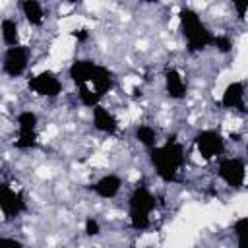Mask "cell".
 Wrapping results in <instances>:
<instances>
[{"instance_id":"6da1fadb","label":"cell","mask_w":248,"mask_h":248,"mask_svg":"<svg viewBox=\"0 0 248 248\" xmlns=\"http://www.w3.org/2000/svg\"><path fill=\"white\" fill-rule=\"evenodd\" d=\"M149 163L155 169V174L163 182H174L178 172L186 163L184 143L178 140H167L163 145H155L149 149Z\"/></svg>"},{"instance_id":"7a4b0ae2","label":"cell","mask_w":248,"mask_h":248,"mask_svg":"<svg viewBox=\"0 0 248 248\" xmlns=\"http://www.w3.org/2000/svg\"><path fill=\"white\" fill-rule=\"evenodd\" d=\"M157 209V198L145 182H138L128 196V223L134 231L143 232L151 227V213Z\"/></svg>"},{"instance_id":"3957f363","label":"cell","mask_w":248,"mask_h":248,"mask_svg":"<svg viewBox=\"0 0 248 248\" xmlns=\"http://www.w3.org/2000/svg\"><path fill=\"white\" fill-rule=\"evenodd\" d=\"M178 25L182 31V37L186 41V48L190 52H202L207 46H211L213 33L207 29V25L202 21L196 10L184 6L178 10Z\"/></svg>"},{"instance_id":"277c9868","label":"cell","mask_w":248,"mask_h":248,"mask_svg":"<svg viewBox=\"0 0 248 248\" xmlns=\"http://www.w3.org/2000/svg\"><path fill=\"white\" fill-rule=\"evenodd\" d=\"M194 147H196V151H198V155L202 159L211 161V159H217V157L225 155L227 141H225V138H223L221 132L211 130V128H205V130H200L194 136Z\"/></svg>"},{"instance_id":"5b68a950","label":"cell","mask_w":248,"mask_h":248,"mask_svg":"<svg viewBox=\"0 0 248 248\" xmlns=\"http://www.w3.org/2000/svg\"><path fill=\"white\" fill-rule=\"evenodd\" d=\"M29 62H31V48L25 46V45H14V46H6L4 50V56H2V72L16 79V78H21L27 68H29Z\"/></svg>"},{"instance_id":"8992f818","label":"cell","mask_w":248,"mask_h":248,"mask_svg":"<svg viewBox=\"0 0 248 248\" xmlns=\"http://www.w3.org/2000/svg\"><path fill=\"white\" fill-rule=\"evenodd\" d=\"M217 176L232 190H238L246 182V163L242 157H219Z\"/></svg>"},{"instance_id":"52a82bcc","label":"cell","mask_w":248,"mask_h":248,"mask_svg":"<svg viewBox=\"0 0 248 248\" xmlns=\"http://www.w3.org/2000/svg\"><path fill=\"white\" fill-rule=\"evenodd\" d=\"M27 89L39 97L56 99L62 93V81L52 70H41L27 79Z\"/></svg>"},{"instance_id":"ba28073f","label":"cell","mask_w":248,"mask_h":248,"mask_svg":"<svg viewBox=\"0 0 248 248\" xmlns=\"http://www.w3.org/2000/svg\"><path fill=\"white\" fill-rule=\"evenodd\" d=\"M27 209L25 194L21 190H14L10 184L0 182V211L6 221L19 217Z\"/></svg>"},{"instance_id":"9c48e42d","label":"cell","mask_w":248,"mask_h":248,"mask_svg":"<svg viewBox=\"0 0 248 248\" xmlns=\"http://www.w3.org/2000/svg\"><path fill=\"white\" fill-rule=\"evenodd\" d=\"M89 190H91L97 198H101V200H112V198H116V196L120 194V190H122V178H120L118 174H114V172L103 174V176H99L93 184H89Z\"/></svg>"},{"instance_id":"30bf717a","label":"cell","mask_w":248,"mask_h":248,"mask_svg":"<svg viewBox=\"0 0 248 248\" xmlns=\"http://www.w3.org/2000/svg\"><path fill=\"white\" fill-rule=\"evenodd\" d=\"M244 97H246V87H244V81L242 79H234L231 81L223 95H221V107L223 108H229V110H240L244 112Z\"/></svg>"},{"instance_id":"8fae6325","label":"cell","mask_w":248,"mask_h":248,"mask_svg":"<svg viewBox=\"0 0 248 248\" xmlns=\"http://www.w3.org/2000/svg\"><path fill=\"white\" fill-rule=\"evenodd\" d=\"M165 93L172 101H182L188 93V83L178 68H167L165 70Z\"/></svg>"},{"instance_id":"7c38bea8","label":"cell","mask_w":248,"mask_h":248,"mask_svg":"<svg viewBox=\"0 0 248 248\" xmlns=\"http://www.w3.org/2000/svg\"><path fill=\"white\" fill-rule=\"evenodd\" d=\"M91 112H93V128H95L97 132L107 134V136H114V134L118 132L120 126H118L116 116H114L108 108H105L101 103L95 105V107L91 108Z\"/></svg>"},{"instance_id":"4fadbf2b","label":"cell","mask_w":248,"mask_h":248,"mask_svg":"<svg viewBox=\"0 0 248 248\" xmlns=\"http://www.w3.org/2000/svg\"><path fill=\"white\" fill-rule=\"evenodd\" d=\"M89 85H91L101 97H105L108 91L114 89V74H112L107 66L95 64V68H93V72H91V78H89Z\"/></svg>"},{"instance_id":"5bb4252c","label":"cell","mask_w":248,"mask_h":248,"mask_svg":"<svg viewBox=\"0 0 248 248\" xmlns=\"http://www.w3.org/2000/svg\"><path fill=\"white\" fill-rule=\"evenodd\" d=\"M95 60L91 58H78L70 64L68 68V78L76 83V85H81V83H89V78H91V72L95 68Z\"/></svg>"},{"instance_id":"9a60e30c","label":"cell","mask_w":248,"mask_h":248,"mask_svg":"<svg viewBox=\"0 0 248 248\" xmlns=\"http://www.w3.org/2000/svg\"><path fill=\"white\" fill-rule=\"evenodd\" d=\"M19 8H21V14H23L25 21L31 27H41L45 23V8L39 0H21Z\"/></svg>"},{"instance_id":"2e32d148","label":"cell","mask_w":248,"mask_h":248,"mask_svg":"<svg viewBox=\"0 0 248 248\" xmlns=\"http://www.w3.org/2000/svg\"><path fill=\"white\" fill-rule=\"evenodd\" d=\"M0 37H2V43L6 46L19 45L21 43V37H19V25H17V21L12 19V17H4L0 21Z\"/></svg>"},{"instance_id":"e0dca14e","label":"cell","mask_w":248,"mask_h":248,"mask_svg":"<svg viewBox=\"0 0 248 248\" xmlns=\"http://www.w3.org/2000/svg\"><path fill=\"white\" fill-rule=\"evenodd\" d=\"M134 138L149 151L151 147L157 145V130L151 124H138L134 128Z\"/></svg>"},{"instance_id":"ac0fdd59","label":"cell","mask_w":248,"mask_h":248,"mask_svg":"<svg viewBox=\"0 0 248 248\" xmlns=\"http://www.w3.org/2000/svg\"><path fill=\"white\" fill-rule=\"evenodd\" d=\"M16 122H17V134H29V132H37L39 116L33 110H21L16 116Z\"/></svg>"},{"instance_id":"d6986e66","label":"cell","mask_w":248,"mask_h":248,"mask_svg":"<svg viewBox=\"0 0 248 248\" xmlns=\"http://www.w3.org/2000/svg\"><path fill=\"white\" fill-rule=\"evenodd\" d=\"M76 87H78V99H79V103H81L83 107L93 108L95 105H99V103L103 101V97H101L89 83H81V85H76Z\"/></svg>"},{"instance_id":"ffe728a7","label":"cell","mask_w":248,"mask_h":248,"mask_svg":"<svg viewBox=\"0 0 248 248\" xmlns=\"http://www.w3.org/2000/svg\"><path fill=\"white\" fill-rule=\"evenodd\" d=\"M39 145V136L37 132H29V134H17V138L14 140V147L19 151H29L35 149Z\"/></svg>"},{"instance_id":"44dd1931","label":"cell","mask_w":248,"mask_h":248,"mask_svg":"<svg viewBox=\"0 0 248 248\" xmlns=\"http://www.w3.org/2000/svg\"><path fill=\"white\" fill-rule=\"evenodd\" d=\"M232 231L236 236V244L240 248H244L246 246V232H248V217H238L232 225Z\"/></svg>"},{"instance_id":"7402d4cb","label":"cell","mask_w":248,"mask_h":248,"mask_svg":"<svg viewBox=\"0 0 248 248\" xmlns=\"http://www.w3.org/2000/svg\"><path fill=\"white\" fill-rule=\"evenodd\" d=\"M211 46L217 48V52H221V54H229L232 50V39L229 35H213Z\"/></svg>"},{"instance_id":"603a6c76","label":"cell","mask_w":248,"mask_h":248,"mask_svg":"<svg viewBox=\"0 0 248 248\" xmlns=\"http://www.w3.org/2000/svg\"><path fill=\"white\" fill-rule=\"evenodd\" d=\"M83 232L87 236H97L101 234V223L97 221V217H87L83 221Z\"/></svg>"},{"instance_id":"cb8c5ba5","label":"cell","mask_w":248,"mask_h":248,"mask_svg":"<svg viewBox=\"0 0 248 248\" xmlns=\"http://www.w3.org/2000/svg\"><path fill=\"white\" fill-rule=\"evenodd\" d=\"M232 6L236 10V16L240 19H244L246 17V12H248V0H232Z\"/></svg>"},{"instance_id":"d4e9b609","label":"cell","mask_w":248,"mask_h":248,"mask_svg":"<svg viewBox=\"0 0 248 248\" xmlns=\"http://www.w3.org/2000/svg\"><path fill=\"white\" fill-rule=\"evenodd\" d=\"M0 246H16V248H21L23 242L17 240V238H12V236H0Z\"/></svg>"},{"instance_id":"484cf974","label":"cell","mask_w":248,"mask_h":248,"mask_svg":"<svg viewBox=\"0 0 248 248\" xmlns=\"http://www.w3.org/2000/svg\"><path fill=\"white\" fill-rule=\"evenodd\" d=\"M72 37H74L78 43H85V41L89 39V31H87V29H76V31H72Z\"/></svg>"},{"instance_id":"4316f807","label":"cell","mask_w":248,"mask_h":248,"mask_svg":"<svg viewBox=\"0 0 248 248\" xmlns=\"http://www.w3.org/2000/svg\"><path fill=\"white\" fill-rule=\"evenodd\" d=\"M64 4H70V6H76V4H81V0H62Z\"/></svg>"},{"instance_id":"83f0119b","label":"cell","mask_w":248,"mask_h":248,"mask_svg":"<svg viewBox=\"0 0 248 248\" xmlns=\"http://www.w3.org/2000/svg\"><path fill=\"white\" fill-rule=\"evenodd\" d=\"M140 2H143V4H157V2H161V0H140Z\"/></svg>"}]
</instances>
